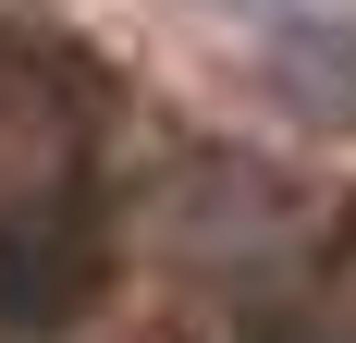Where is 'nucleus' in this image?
<instances>
[{"instance_id": "f257e3e1", "label": "nucleus", "mask_w": 356, "mask_h": 343, "mask_svg": "<svg viewBox=\"0 0 356 343\" xmlns=\"http://www.w3.org/2000/svg\"><path fill=\"white\" fill-rule=\"evenodd\" d=\"M270 343H332V331H270Z\"/></svg>"}]
</instances>
